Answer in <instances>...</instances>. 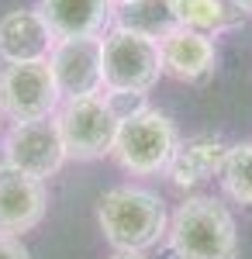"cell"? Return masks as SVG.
Returning a JSON list of instances; mask_svg holds the SVG:
<instances>
[{
  "label": "cell",
  "instance_id": "obj_12",
  "mask_svg": "<svg viewBox=\"0 0 252 259\" xmlns=\"http://www.w3.org/2000/svg\"><path fill=\"white\" fill-rule=\"evenodd\" d=\"M159 56H162V73L183 83L204 80L218 66L214 38L200 35V31H190V28H176L166 38H159Z\"/></svg>",
  "mask_w": 252,
  "mask_h": 259
},
{
  "label": "cell",
  "instance_id": "obj_2",
  "mask_svg": "<svg viewBox=\"0 0 252 259\" xmlns=\"http://www.w3.org/2000/svg\"><path fill=\"white\" fill-rule=\"evenodd\" d=\"M166 242L176 259H235L238 256V228L232 211L218 197L194 194L170 218Z\"/></svg>",
  "mask_w": 252,
  "mask_h": 259
},
{
  "label": "cell",
  "instance_id": "obj_16",
  "mask_svg": "<svg viewBox=\"0 0 252 259\" xmlns=\"http://www.w3.org/2000/svg\"><path fill=\"white\" fill-rule=\"evenodd\" d=\"M0 259H31L28 245L14 235H0Z\"/></svg>",
  "mask_w": 252,
  "mask_h": 259
},
{
  "label": "cell",
  "instance_id": "obj_9",
  "mask_svg": "<svg viewBox=\"0 0 252 259\" xmlns=\"http://www.w3.org/2000/svg\"><path fill=\"white\" fill-rule=\"evenodd\" d=\"M45 211H49L45 180H35L0 162V235L21 239L24 232L38 228Z\"/></svg>",
  "mask_w": 252,
  "mask_h": 259
},
{
  "label": "cell",
  "instance_id": "obj_15",
  "mask_svg": "<svg viewBox=\"0 0 252 259\" xmlns=\"http://www.w3.org/2000/svg\"><path fill=\"white\" fill-rule=\"evenodd\" d=\"M221 187L238 204L252 207V142L232 145L221 162Z\"/></svg>",
  "mask_w": 252,
  "mask_h": 259
},
{
  "label": "cell",
  "instance_id": "obj_10",
  "mask_svg": "<svg viewBox=\"0 0 252 259\" xmlns=\"http://www.w3.org/2000/svg\"><path fill=\"white\" fill-rule=\"evenodd\" d=\"M38 14L45 18L56 41L104 38L114 28L117 7L111 0H38Z\"/></svg>",
  "mask_w": 252,
  "mask_h": 259
},
{
  "label": "cell",
  "instance_id": "obj_5",
  "mask_svg": "<svg viewBox=\"0 0 252 259\" xmlns=\"http://www.w3.org/2000/svg\"><path fill=\"white\" fill-rule=\"evenodd\" d=\"M56 124L62 135V145H66V156L90 162L100 156H111L117 128H121V114H117L111 97L90 94V97L62 100L56 111Z\"/></svg>",
  "mask_w": 252,
  "mask_h": 259
},
{
  "label": "cell",
  "instance_id": "obj_14",
  "mask_svg": "<svg viewBox=\"0 0 252 259\" xmlns=\"http://www.w3.org/2000/svg\"><path fill=\"white\" fill-rule=\"evenodd\" d=\"M114 24L159 41V38H166L170 31L180 28V18H176L173 0H132V4L117 7Z\"/></svg>",
  "mask_w": 252,
  "mask_h": 259
},
{
  "label": "cell",
  "instance_id": "obj_13",
  "mask_svg": "<svg viewBox=\"0 0 252 259\" xmlns=\"http://www.w3.org/2000/svg\"><path fill=\"white\" fill-rule=\"evenodd\" d=\"M173 4L180 28H190L200 35H211V38L221 31H232L245 18V11L235 0H173Z\"/></svg>",
  "mask_w": 252,
  "mask_h": 259
},
{
  "label": "cell",
  "instance_id": "obj_3",
  "mask_svg": "<svg viewBox=\"0 0 252 259\" xmlns=\"http://www.w3.org/2000/svg\"><path fill=\"white\" fill-rule=\"evenodd\" d=\"M111 156L132 177H159L173 169L180 156V132L162 111H152V107L121 114Z\"/></svg>",
  "mask_w": 252,
  "mask_h": 259
},
{
  "label": "cell",
  "instance_id": "obj_7",
  "mask_svg": "<svg viewBox=\"0 0 252 259\" xmlns=\"http://www.w3.org/2000/svg\"><path fill=\"white\" fill-rule=\"evenodd\" d=\"M66 159L69 156H66V145H62V135H59L56 114L11 124V132L4 139V162L35 180L56 177Z\"/></svg>",
  "mask_w": 252,
  "mask_h": 259
},
{
  "label": "cell",
  "instance_id": "obj_19",
  "mask_svg": "<svg viewBox=\"0 0 252 259\" xmlns=\"http://www.w3.org/2000/svg\"><path fill=\"white\" fill-rule=\"evenodd\" d=\"M111 4H114V7H124V4H132V0H111Z\"/></svg>",
  "mask_w": 252,
  "mask_h": 259
},
{
  "label": "cell",
  "instance_id": "obj_4",
  "mask_svg": "<svg viewBox=\"0 0 252 259\" xmlns=\"http://www.w3.org/2000/svg\"><path fill=\"white\" fill-rule=\"evenodd\" d=\"M100 73L111 94H149L162 76L159 41L114 24L100 38Z\"/></svg>",
  "mask_w": 252,
  "mask_h": 259
},
{
  "label": "cell",
  "instance_id": "obj_17",
  "mask_svg": "<svg viewBox=\"0 0 252 259\" xmlns=\"http://www.w3.org/2000/svg\"><path fill=\"white\" fill-rule=\"evenodd\" d=\"M111 259H145V252H114Z\"/></svg>",
  "mask_w": 252,
  "mask_h": 259
},
{
  "label": "cell",
  "instance_id": "obj_11",
  "mask_svg": "<svg viewBox=\"0 0 252 259\" xmlns=\"http://www.w3.org/2000/svg\"><path fill=\"white\" fill-rule=\"evenodd\" d=\"M56 35L49 31L38 7H18L0 18V62H38L49 59Z\"/></svg>",
  "mask_w": 252,
  "mask_h": 259
},
{
  "label": "cell",
  "instance_id": "obj_6",
  "mask_svg": "<svg viewBox=\"0 0 252 259\" xmlns=\"http://www.w3.org/2000/svg\"><path fill=\"white\" fill-rule=\"evenodd\" d=\"M59 104H62V97L56 90L49 59L0 66V118L14 121V124L52 118Z\"/></svg>",
  "mask_w": 252,
  "mask_h": 259
},
{
  "label": "cell",
  "instance_id": "obj_18",
  "mask_svg": "<svg viewBox=\"0 0 252 259\" xmlns=\"http://www.w3.org/2000/svg\"><path fill=\"white\" fill-rule=\"evenodd\" d=\"M235 4H238V7H242L245 14H252V0H235Z\"/></svg>",
  "mask_w": 252,
  "mask_h": 259
},
{
  "label": "cell",
  "instance_id": "obj_8",
  "mask_svg": "<svg viewBox=\"0 0 252 259\" xmlns=\"http://www.w3.org/2000/svg\"><path fill=\"white\" fill-rule=\"evenodd\" d=\"M49 69L62 100L90 97L104 90L100 73V38H66L49 52Z\"/></svg>",
  "mask_w": 252,
  "mask_h": 259
},
{
  "label": "cell",
  "instance_id": "obj_1",
  "mask_svg": "<svg viewBox=\"0 0 252 259\" xmlns=\"http://www.w3.org/2000/svg\"><path fill=\"white\" fill-rule=\"evenodd\" d=\"M97 225L114 252H149L166 239L170 214L145 187H111L97 200Z\"/></svg>",
  "mask_w": 252,
  "mask_h": 259
}]
</instances>
